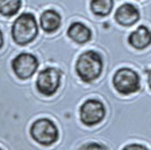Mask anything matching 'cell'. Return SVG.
<instances>
[{
	"mask_svg": "<svg viewBox=\"0 0 151 150\" xmlns=\"http://www.w3.org/2000/svg\"><path fill=\"white\" fill-rule=\"evenodd\" d=\"M103 71V59L96 51L89 50L81 53L76 62V72L85 82H91L99 78Z\"/></svg>",
	"mask_w": 151,
	"mask_h": 150,
	"instance_id": "6da1fadb",
	"label": "cell"
},
{
	"mask_svg": "<svg viewBox=\"0 0 151 150\" xmlns=\"http://www.w3.org/2000/svg\"><path fill=\"white\" fill-rule=\"evenodd\" d=\"M38 24L31 13H23L15 19L12 26V36L18 45H26L37 38Z\"/></svg>",
	"mask_w": 151,
	"mask_h": 150,
	"instance_id": "7a4b0ae2",
	"label": "cell"
},
{
	"mask_svg": "<svg viewBox=\"0 0 151 150\" xmlns=\"http://www.w3.org/2000/svg\"><path fill=\"white\" fill-rule=\"evenodd\" d=\"M31 136L33 140L42 146H51L59 139V130L53 121L49 119H38L31 125Z\"/></svg>",
	"mask_w": 151,
	"mask_h": 150,
	"instance_id": "3957f363",
	"label": "cell"
},
{
	"mask_svg": "<svg viewBox=\"0 0 151 150\" xmlns=\"http://www.w3.org/2000/svg\"><path fill=\"white\" fill-rule=\"evenodd\" d=\"M113 85L120 94H134L140 89V77L133 69L121 68L114 74Z\"/></svg>",
	"mask_w": 151,
	"mask_h": 150,
	"instance_id": "277c9868",
	"label": "cell"
},
{
	"mask_svg": "<svg viewBox=\"0 0 151 150\" xmlns=\"http://www.w3.org/2000/svg\"><path fill=\"white\" fill-rule=\"evenodd\" d=\"M62 72L57 68L49 67L40 71L36 79V88L40 94L52 96L58 92L61 84Z\"/></svg>",
	"mask_w": 151,
	"mask_h": 150,
	"instance_id": "5b68a950",
	"label": "cell"
},
{
	"mask_svg": "<svg viewBox=\"0 0 151 150\" xmlns=\"http://www.w3.org/2000/svg\"><path fill=\"white\" fill-rule=\"evenodd\" d=\"M38 68L37 58L32 53H19L12 61V69L17 78L22 80L29 79Z\"/></svg>",
	"mask_w": 151,
	"mask_h": 150,
	"instance_id": "8992f818",
	"label": "cell"
},
{
	"mask_svg": "<svg viewBox=\"0 0 151 150\" xmlns=\"http://www.w3.org/2000/svg\"><path fill=\"white\" fill-rule=\"evenodd\" d=\"M105 114H106V110L104 104L101 100H95V98H90L83 102L79 111L81 122L87 126H93L101 123L105 118Z\"/></svg>",
	"mask_w": 151,
	"mask_h": 150,
	"instance_id": "52a82bcc",
	"label": "cell"
},
{
	"mask_svg": "<svg viewBox=\"0 0 151 150\" xmlns=\"http://www.w3.org/2000/svg\"><path fill=\"white\" fill-rule=\"evenodd\" d=\"M140 18V12L132 4H123L115 12V20L122 26H132Z\"/></svg>",
	"mask_w": 151,
	"mask_h": 150,
	"instance_id": "ba28073f",
	"label": "cell"
},
{
	"mask_svg": "<svg viewBox=\"0 0 151 150\" xmlns=\"http://www.w3.org/2000/svg\"><path fill=\"white\" fill-rule=\"evenodd\" d=\"M129 43L137 50H143L151 44V31L145 25L139 26L129 35Z\"/></svg>",
	"mask_w": 151,
	"mask_h": 150,
	"instance_id": "9c48e42d",
	"label": "cell"
},
{
	"mask_svg": "<svg viewBox=\"0 0 151 150\" xmlns=\"http://www.w3.org/2000/svg\"><path fill=\"white\" fill-rule=\"evenodd\" d=\"M40 25L45 33H54L61 26V16L54 9H47L41 15Z\"/></svg>",
	"mask_w": 151,
	"mask_h": 150,
	"instance_id": "30bf717a",
	"label": "cell"
},
{
	"mask_svg": "<svg viewBox=\"0 0 151 150\" xmlns=\"http://www.w3.org/2000/svg\"><path fill=\"white\" fill-rule=\"evenodd\" d=\"M68 36H69L73 42L78 44H85L90 41L91 38V31L88 26H86L82 23L76 22L72 23L68 28L67 32Z\"/></svg>",
	"mask_w": 151,
	"mask_h": 150,
	"instance_id": "8fae6325",
	"label": "cell"
},
{
	"mask_svg": "<svg viewBox=\"0 0 151 150\" xmlns=\"http://www.w3.org/2000/svg\"><path fill=\"white\" fill-rule=\"evenodd\" d=\"M114 0H91L90 9L94 15L98 17H105L113 10Z\"/></svg>",
	"mask_w": 151,
	"mask_h": 150,
	"instance_id": "7c38bea8",
	"label": "cell"
},
{
	"mask_svg": "<svg viewBox=\"0 0 151 150\" xmlns=\"http://www.w3.org/2000/svg\"><path fill=\"white\" fill-rule=\"evenodd\" d=\"M22 0H0V15L12 17L19 12Z\"/></svg>",
	"mask_w": 151,
	"mask_h": 150,
	"instance_id": "4fadbf2b",
	"label": "cell"
},
{
	"mask_svg": "<svg viewBox=\"0 0 151 150\" xmlns=\"http://www.w3.org/2000/svg\"><path fill=\"white\" fill-rule=\"evenodd\" d=\"M90 148H99V149H103V148H106L105 146L103 144H83L81 147V149H90Z\"/></svg>",
	"mask_w": 151,
	"mask_h": 150,
	"instance_id": "5bb4252c",
	"label": "cell"
},
{
	"mask_svg": "<svg viewBox=\"0 0 151 150\" xmlns=\"http://www.w3.org/2000/svg\"><path fill=\"white\" fill-rule=\"evenodd\" d=\"M125 148H132V149H134V148H138V149H145V146H141V144H130V146H126Z\"/></svg>",
	"mask_w": 151,
	"mask_h": 150,
	"instance_id": "9a60e30c",
	"label": "cell"
},
{
	"mask_svg": "<svg viewBox=\"0 0 151 150\" xmlns=\"http://www.w3.org/2000/svg\"><path fill=\"white\" fill-rule=\"evenodd\" d=\"M2 45H4V34L0 31V49L2 48Z\"/></svg>",
	"mask_w": 151,
	"mask_h": 150,
	"instance_id": "2e32d148",
	"label": "cell"
},
{
	"mask_svg": "<svg viewBox=\"0 0 151 150\" xmlns=\"http://www.w3.org/2000/svg\"><path fill=\"white\" fill-rule=\"evenodd\" d=\"M148 85H149V87H150V89H151V69H150V71L148 72Z\"/></svg>",
	"mask_w": 151,
	"mask_h": 150,
	"instance_id": "e0dca14e",
	"label": "cell"
}]
</instances>
